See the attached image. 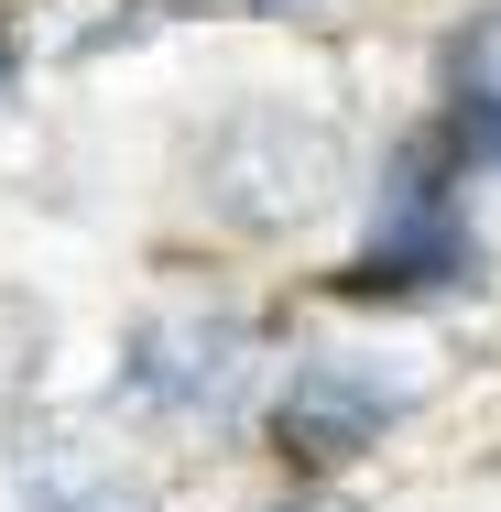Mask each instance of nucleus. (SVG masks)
Returning <instances> with one entry per match:
<instances>
[{
  "label": "nucleus",
  "mask_w": 501,
  "mask_h": 512,
  "mask_svg": "<svg viewBox=\"0 0 501 512\" xmlns=\"http://www.w3.org/2000/svg\"><path fill=\"white\" fill-rule=\"evenodd\" d=\"M251 11H273V22H305V11H316V0H251Z\"/></svg>",
  "instance_id": "f03ea898"
},
{
  "label": "nucleus",
  "mask_w": 501,
  "mask_h": 512,
  "mask_svg": "<svg viewBox=\"0 0 501 512\" xmlns=\"http://www.w3.org/2000/svg\"><path fill=\"white\" fill-rule=\"evenodd\" d=\"M469 99H501V11L469 22Z\"/></svg>",
  "instance_id": "f257e3e1"
}]
</instances>
